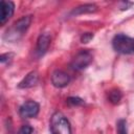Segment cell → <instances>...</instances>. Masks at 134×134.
<instances>
[{"label": "cell", "instance_id": "obj_6", "mask_svg": "<svg viewBox=\"0 0 134 134\" xmlns=\"http://www.w3.org/2000/svg\"><path fill=\"white\" fill-rule=\"evenodd\" d=\"M71 81L70 75L63 70H54L51 74V84L57 88L66 87Z\"/></svg>", "mask_w": 134, "mask_h": 134}, {"label": "cell", "instance_id": "obj_5", "mask_svg": "<svg viewBox=\"0 0 134 134\" xmlns=\"http://www.w3.org/2000/svg\"><path fill=\"white\" fill-rule=\"evenodd\" d=\"M40 111V105L35 100H27L24 104L21 105L19 109V113L21 117L24 118H31L36 117L39 114Z\"/></svg>", "mask_w": 134, "mask_h": 134}, {"label": "cell", "instance_id": "obj_7", "mask_svg": "<svg viewBox=\"0 0 134 134\" xmlns=\"http://www.w3.org/2000/svg\"><path fill=\"white\" fill-rule=\"evenodd\" d=\"M15 4L12 1H1L0 2V24L4 25L8 19L14 15Z\"/></svg>", "mask_w": 134, "mask_h": 134}, {"label": "cell", "instance_id": "obj_14", "mask_svg": "<svg viewBox=\"0 0 134 134\" xmlns=\"http://www.w3.org/2000/svg\"><path fill=\"white\" fill-rule=\"evenodd\" d=\"M32 132H34V129H32L31 126H29V125H23L20 128L18 134H32Z\"/></svg>", "mask_w": 134, "mask_h": 134}, {"label": "cell", "instance_id": "obj_13", "mask_svg": "<svg viewBox=\"0 0 134 134\" xmlns=\"http://www.w3.org/2000/svg\"><path fill=\"white\" fill-rule=\"evenodd\" d=\"M66 102L69 106H81L84 104V99H82L79 96H69L66 99Z\"/></svg>", "mask_w": 134, "mask_h": 134}, {"label": "cell", "instance_id": "obj_1", "mask_svg": "<svg viewBox=\"0 0 134 134\" xmlns=\"http://www.w3.org/2000/svg\"><path fill=\"white\" fill-rule=\"evenodd\" d=\"M32 16L28 15V16H23L22 18H20L19 20H17L14 24L13 27L6 31L4 39H6L7 41H15L18 40L19 37H21L29 27L30 23H31V18Z\"/></svg>", "mask_w": 134, "mask_h": 134}, {"label": "cell", "instance_id": "obj_9", "mask_svg": "<svg viewBox=\"0 0 134 134\" xmlns=\"http://www.w3.org/2000/svg\"><path fill=\"white\" fill-rule=\"evenodd\" d=\"M39 81V74L37 71H30L18 85L19 88L21 89H28L38 84Z\"/></svg>", "mask_w": 134, "mask_h": 134}, {"label": "cell", "instance_id": "obj_15", "mask_svg": "<svg viewBox=\"0 0 134 134\" xmlns=\"http://www.w3.org/2000/svg\"><path fill=\"white\" fill-rule=\"evenodd\" d=\"M92 39H93V34H92V32H84V34L81 36V42L84 43V44L90 42Z\"/></svg>", "mask_w": 134, "mask_h": 134}, {"label": "cell", "instance_id": "obj_4", "mask_svg": "<svg viewBox=\"0 0 134 134\" xmlns=\"http://www.w3.org/2000/svg\"><path fill=\"white\" fill-rule=\"evenodd\" d=\"M93 61V54L90 50L88 49H82L80 50L72 59L70 63V67L73 70L80 71L88 67Z\"/></svg>", "mask_w": 134, "mask_h": 134}, {"label": "cell", "instance_id": "obj_11", "mask_svg": "<svg viewBox=\"0 0 134 134\" xmlns=\"http://www.w3.org/2000/svg\"><path fill=\"white\" fill-rule=\"evenodd\" d=\"M121 97H122V93L120 92V90H118V89L114 88V89H112V90H110V91H109L108 98H109L110 103H112V104L116 105V104H118V103L120 102Z\"/></svg>", "mask_w": 134, "mask_h": 134}, {"label": "cell", "instance_id": "obj_3", "mask_svg": "<svg viewBox=\"0 0 134 134\" xmlns=\"http://www.w3.org/2000/svg\"><path fill=\"white\" fill-rule=\"evenodd\" d=\"M50 132L51 134H72L68 119L61 112L52 114L50 119Z\"/></svg>", "mask_w": 134, "mask_h": 134}, {"label": "cell", "instance_id": "obj_10", "mask_svg": "<svg viewBox=\"0 0 134 134\" xmlns=\"http://www.w3.org/2000/svg\"><path fill=\"white\" fill-rule=\"evenodd\" d=\"M97 9L95 4H91V3H87V4H83L80 5L75 8H73L70 12V16H77V15H82V14H89V13H94Z\"/></svg>", "mask_w": 134, "mask_h": 134}, {"label": "cell", "instance_id": "obj_8", "mask_svg": "<svg viewBox=\"0 0 134 134\" xmlns=\"http://www.w3.org/2000/svg\"><path fill=\"white\" fill-rule=\"evenodd\" d=\"M50 40H51L50 36L47 34H41L39 36L37 40V47H36V53L38 54V57L43 55L47 51L50 45Z\"/></svg>", "mask_w": 134, "mask_h": 134}, {"label": "cell", "instance_id": "obj_2", "mask_svg": "<svg viewBox=\"0 0 134 134\" xmlns=\"http://www.w3.org/2000/svg\"><path fill=\"white\" fill-rule=\"evenodd\" d=\"M113 49L121 54L134 53V38L128 37L124 34H117L112 40Z\"/></svg>", "mask_w": 134, "mask_h": 134}, {"label": "cell", "instance_id": "obj_12", "mask_svg": "<svg viewBox=\"0 0 134 134\" xmlns=\"http://www.w3.org/2000/svg\"><path fill=\"white\" fill-rule=\"evenodd\" d=\"M116 134H127V121L118 119L116 122Z\"/></svg>", "mask_w": 134, "mask_h": 134}]
</instances>
